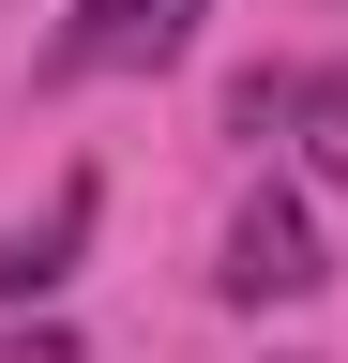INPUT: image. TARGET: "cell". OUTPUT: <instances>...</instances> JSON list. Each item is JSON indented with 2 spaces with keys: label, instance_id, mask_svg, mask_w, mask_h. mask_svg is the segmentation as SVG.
Here are the masks:
<instances>
[{
  "label": "cell",
  "instance_id": "1",
  "mask_svg": "<svg viewBox=\"0 0 348 363\" xmlns=\"http://www.w3.org/2000/svg\"><path fill=\"white\" fill-rule=\"evenodd\" d=\"M197 16L212 0H76L61 45H46V76H167L197 45Z\"/></svg>",
  "mask_w": 348,
  "mask_h": 363
},
{
  "label": "cell",
  "instance_id": "2",
  "mask_svg": "<svg viewBox=\"0 0 348 363\" xmlns=\"http://www.w3.org/2000/svg\"><path fill=\"white\" fill-rule=\"evenodd\" d=\"M318 272H333V257H318V212H303L288 182L228 212V257H212V288H228V303H303Z\"/></svg>",
  "mask_w": 348,
  "mask_h": 363
},
{
  "label": "cell",
  "instance_id": "3",
  "mask_svg": "<svg viewBox=\"0 0 348 363\" xmlns=\"http://www.w3.org/2000/svg\"><path fill=\"white\" fill-rule=\"evenodd\" d=\"M228 121H242V136H303V167L348 182V76H288V61H257V76L228 91Z\"/></svg>",
  "mask_w": 348,
  "mask_h": 363
},
{
  "label": "cell",
  "instance_id": "4",
  "mask_svg": "<svg viewBox=\"0 0 348 363\" xmlns=\"http://www.w3.org/2000/svg\"><path fill=\"white\" fill-rule=\"evenodd\" d=\"M76 242H91V182H61L30 227H0V303H46L61 272H76Z\"/></svg>",
  "mask_w": 348,
  "mask_h": 363
},
{
  "label": "cell",
  "instance_id": "5",
  "mask_svg": "<svg viewBox=\"0 0 348 363\" xmlns=\"http://www.w3.org/2000/svg\"><path fill=\"white\" fill-rule=\"evenodd\" d=\"M0 363H76V333H0Z\"/></svg>",
  "mask_w": 348,
  "mask_h": 363
}]
</instances>
